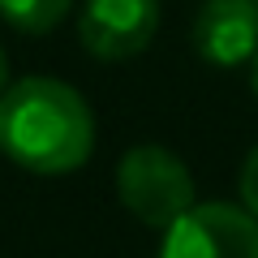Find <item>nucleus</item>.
I'll list each match as a JSON object with an SVG mask.
<instances>
[{
	"instance_id": "4",
	"label": "nucleus",
	"mask_w": 258,
	"mask_h": 258,
	"mask_svg": "<svg viewBox=\"0 0 258 258\" xmlns=\"http://www.w3.org/2000/svg\"><path fill=\"white\" fill-rule=\"evenodd\" d=\"M159 30V0H86L78 39L99 60H129L151 47Z\"/></svg>"
},
{
	"instance_id": "6",
	"label": "nucleus",
	"mask_w": 258,
	"mask_h": 258,
	"mask_svg": "<svg viewBox=\"0 0 258 258\" xmlns=\"http://www.w3.org/2000/svg\"><path fill=\"white\" fill-rule=\"evenodd\" d=\"M74 0H0V18L22 35H47L64 22Z\"/></svg>"
},
{
	"instance_id": "2",
	"label": "nucleus",
	"mask_w": 258,
	"mask_h": 258,
	"mask_svg": "<svg viewBox=\"0 0 258 258\" xmlns=\"http://www.w3.org/2000/svg\"><path fill=\"white\" fill-rule=\"evenodd\" d=\"M120 207L147 228H168L194 207V176L181 155H172L159 142L129 147L116 168Z\"/></svg>"
},
{
	"instance_id": "7",
	"label": "nucleus",
	"mask_w": 258,
	"mask_h": 258,
	"mask_svg": "<svg viewBox=\"0 0 258 258\" xmlns=\"http://www.w3.org/2000/svg\"><path fill=\"white\" fill-rule=\"evenodd\" d=\"M241 207L258 220V147L249 151L245 168H241Z\"/></svg>"
},
{
	"instance_id": "9",
	"label": "nucleus",
	"mask_w": 258,
	"mask_h": 258,
	"mask_svg": "<svg viewBox=\"0 0 258 258\" xmlns=\"http://www.w3.org/2000/svg\"><path fill=\"white\" fill-rule=\"evenodd\" d=\"M249 86H254V99H258V52H254V64H249Z\"/></svg>"
},
{
	"instance_id": "5",
	"label": "nucleus",
	"mask_w": 258,
	"mask_h": 258,
	"mask_svg": "<svg viewBox=\"0 0 258 258\" xmlns=\"http://www.w3.org/2000/svg\"><path fill=\"white\" fill-rule=\"evenodd\" d=\"M194 52L215 69H237L258 52V0H207L194 18Z\"/></svg>"
},
{
	"instance_id": "3",
	"label": "nucleus",
	"mask_w": 258,
	"mask_h": 258,
	"mask_svg": "<svg viewBox=\"0 0 258 258\" xmlns=\"http://www.w3.org/2000/svg\"><path fill=\"white\" fill-rule=\"evenodd\" d=\"M159 258H258V220L232 203H194L164 228Z\"/></svg>"
},
{
	"instance_id": "8",
	"label": "nucleus",
	"mask_w": 258,
	"mask_h": 258,
	"mask_svg": "<svg viewBox=\"0 0 258 258\" xmlns=\"http://www.w3.org/2000/svg\"><path fill=\"white\" fill-rule=\"evenodd\" d=\"M5 86H9V56H5V47H0V95H5Z\"/></svg>"
},
{
	"instance_id": "1",
	"label": "nucleus",
	"mask_w": 258,
	"mask_h": 258,
	"mask_svg": "<svg viewBox=\"0 0 258 258\" xmlns=\"http://www.w3.org/2000/svg\"><path fill=\"white\" fill-rule=\"evenodd\" d=\"M95 120L86 99L56 78H22L0 95V155L35 176H60L86 164Z\"/></svg>"
}]
</instances>
